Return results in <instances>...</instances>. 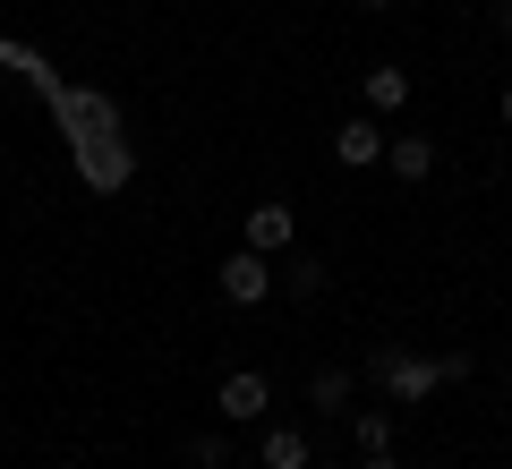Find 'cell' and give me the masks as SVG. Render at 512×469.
Masks as SVG:
<instances>
[{"instance_id": "obj_1", "label": "cell", "mask_w": 512, "mask_h": 469, "mask_svg": "<svg viewBox=\"0 0 512 469\" xmlns=\"http://www.w3.org/2000/svg\"><path fill=\"white\" fill-rule=\"evenodd\" d=\"M367 376L384 384V401H393V410H427V401H436V384H461V376H470V350H436V359H427V350L384 342L376 359H367Z\"/></svg>"}, {"instance_id": "obj_2", "label": "cell", "mask_w": 512, "mask_h": 469, "mask_svg": "<svg viewBox=\"0 0 512 469\" xmlns=\"http://www.w3.org/2000/svg\"><path fill=\"white\" fill-rule=\"evenodd\" d=\"M214 290H222L231 307H265V299L282 290V273H274V256H256V248H231V256L214 265Z\"/></svg>"}, {"instance_id": "obj_3", "label": "cell", "mask_w": 512, "mask_h": 469, "mask_svg": "<svg viewBox=\"0 0 512 469\" xmlns=\"http://www.w3.org/2000/svg\"><path fill=\"white\" fill-rule=\"evenodd\" d=\"M265 410H274V384L256 376V367H231V376L214 384V418H231V427H256Z\"/></svg>"}, {"instance_id": "obj_4", "label": "cell", "mask_w": 512, "mask_h": 469, "mask_svg": "<svg viewBox=\"0 0 512 469\" xmlns=\"http://www.w3.org/2000/svg\"><path fill=\"white\" fill-rule=\"evenodd\" d=\"M291 239H299V214H291V205H248V222H239V248H256V256H291Z\"/></svg>"}, {"instance_id": "obj_5", "label": "cell", "mask_w": 512, "mask_h": 469, "mask_svg": "<svg viewBox=\"0 0 512 469\" xmlns=\"http://www.w3.org/2000/svg\"><path fill=\"white\" fill-rule=\"evenodd\" d=\"M333 163H350V171L384 163V120H376V111H359V120H342V128H333Z\"/></svg>"}, {"instance_id": "obj_6", "label": "cell", "mask_w": 512, "mask_h": 469, "mask_svg": "<svg viewBox=\"0 0 512 469\" xmlns=\"http://www.w3.org/2000/svg\"><path fill=\"white\" fill-rule=\"evenodd\" d=\"M308 427H291V418H274V427H256V469H308Z\"/></svg>"}, {"instance_id": "obj_7", "label": "cell", "mask_w": 512, "mask_h": 469, "mask_svg": "<svg viewBox=\"0 0 512 469\" xmlns=\"http://www.w3.org/2000/svg\"><path fill=\"white\" fill-rule=\"evenodd\" d=\"M384 163H393L402 188H427L436 180V137H402V128H393V137H384Z\"/></svg>"}, {"instance_id": "obj_8", "label": "cell", "mask_w": 512, "mask_h": 469, "mask_svg": "<svg viewBox=\"0 0 512 469\" xmlns=\"http://www.w3.org/2000/svg\"><path fill=\"white\" fill-rule=\"evenodd\" d=\"M359 94H367V111H376V120H393V111L410 103V69H393V60H384V69L359 77Z\"/></svg>"}, {"instance_id": "obj_9", "label": "cell", "mask_w": 512, "mask_h": 469, "mask_svg": "<svg viewBox=\"0 0 512 469\" xmlns=\"http://www.w3.org/2000/svg\"><path fill=\"white\" fill-rule=\"evenodd\" d=\"M274 273H282V290H291V299H325V282H333L325 256H291V265H274Z\"/></svg>"}, {"instance_id": "obj_10", "label": "cell", "mask_w": 512, "mask_h": 469, "mask_svg": "<svg viewBox=\"0 0 512 469\" xmlns=\"http://www.w3.org/2000/svg\"><path fill=\"white\" fill-rule=\"evenodd\" d=\"M350 384H359L350 367H316V376H308V401H316V410H350Z\"/></svg>"}, {"instance_id": "obj_11", "label": "cell", "mask_w": 512, "mask_h": 469, "mask_svg": "<svg viewBox=\"0 0 512 469\" xmlns=\"http://www.w3.org/2000/svg\"><path fill=\"white\" fill-rule=\"evenodd\" d=\"M350 435H359V452H393V410H359Z\"/></svg>"}, {"instance_id": "obj_12", "label": "cell", "mask_w": 512, "mask_h": 469, "mask_svg": "<svg viewBox=\"0 0 512 469\" xmlns=\"http://www.w3.org/2000/svg\"><path fill=\"white\" fill-rule=\"evenodd\" d=\"M188 461L197 469H231V444H222V435H188Z\"/></svg>"}, {"instance_id": "obj_13", "label": "cell", "mask_w": 512, "mask_h": 469, "mask_svg": "<svg viewBox=\"0 0 512 469\" xmlns=\"http://www.w3.org/2000/svg\"><path fill=\"white\" fill-rule=\"evenodd\" d=\"M495 35H504V43H512V0H495Z\"/></svg>"}, {"instance_id": "obj_14", "label": "cell", "mask_w": 512, "mask_h": 469, "mask_svg": "<svg viewBox=\"0 0 512 469\" xmlns=\"http://www.w3.org/2000/svg\"><path fill=\"white\" fill-rule=\"evenodd\" d=\"M359 469H402V461H393V452H367V461Z\"/></svg>"}, {"instance_id": "obj_15", "label": "cell", "mask_w": 512, "mask_h": 469, "mask_svg": "<svg viewBox=\"0 0 512 469\" xmlns=\"http://www.w3.org/2000/svg\"><path fill=\"white\" fill-rule=\"evenodd\" d=\"M495 111H504V137H512V86H504V103H495Z\"/></svg>"}, {"instance_id": "obj_16", "label": "cell", "mask_w": 512, "mask_h": 469, "mask_svg": "<svg viewBox=\"0 0 512 469\" xmlns=\"http://www.w3.org/2000/svg\"><path fill=\"white\" fill-rule=\"evenodd\" d=\"M359 9H367V18H384V9H393V0H359Z\"/></svg>"}]
</instances>
